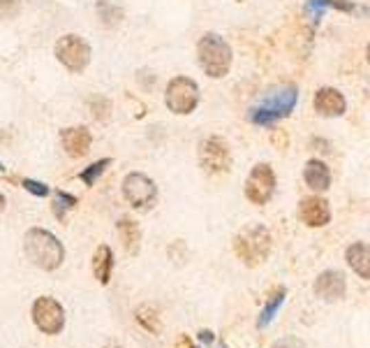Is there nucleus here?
<instances>
[{
    "instance_id": "29",
    "label": "nucleus",
    "mask_w": 370,
    "mask_h": 348,
    "mask_svg": "<svg viewBox=\"0 0 370 348\" xmlns=\"http://www.w3.org/2000/svg\"><path fill=\"white\" fill-rule=\"evenodd\" d=\"M273 139H276V144H278V149H283V147H285V144H287V135H285V132H283V130H276V137H273Z\"/></svg>"
},
{
    "instance_id": "8",
    "label": "nucleus",
    "mask_w": 370,
    "mask_h": 348,
    "mask_svg": "<svg viewBox=\"0 0 370 348\" xmlns=\"http://www.w3.org/2000/svg\"><path fill=\"white\" fill-rule=\"evenodd\" d=\"M273 193H276V172H273L271 165L266 163H259V165L252 167V172L248 174L246 181V198L252 202V205H266Z\"/></svg>"
},
{
    "instance_id": "7",
    "label": "nucleus",
    "mask_w": 370,
    "mask_h": 348,
    "mask_svg": "<svg viewBox=\"0 0 370 348\" xmlns=\"http://www.w3.org/2000/svg\"><path fill=\"white\" fill-rule=\"evenodd\" d=\"M199 165L206 174H225L232 165V151L222 137H208L199 147Z\"/></svg>"
},
{
    "instance_id": "14",
    "label": "nucleus",
    "mask_w": 370,
    "mask_h": 348,
    "mask_svg": "<svg viewBox=\"0 0 370 348\" xmlns=\"http://www.w3.org/2000/svg\"><path fill=\"white\" fill-rule=\"evenodd\" d=\"M345 110H347L345 96H342L338 88L324 86L315 93V112L320 114V116L336 119V116H342Z\"/></svg>"
},
{
    "instance_id": "22",
    "label": "nucleus",
    "mask_w": 370,
    "mask_h": 348,
    "mask_svg": "<svg viewBox=\"0 0 370 348\" xmlns=\"http://www.w3.org/2000/svg\"><path fill=\"white\" fill-rule=\"evenodd\" d=\"M111 165V161H109V158H102V161H98V163H93V165L91 167H86L84 170V172H81L79 174V179L81 181H84L86 183V186H93V183L95 181H98L100 179V176L102 174H105V170L107 167H109Z\"/></svg>"
},
{
    "instance_id": "33",
    "label": "nucleus",
    "mask_w": 370,
    "mask_h": 348,
    "mask_svg": "<svg viewBox=\"0 0 370 348\" xmlns=\"http://www.w3.org/2000/svg\"><path fill=\"white\" fill-rule=\"evenodd\" d=\"M0 170H3V165H0Z\"/></svg>"
},
{
    "instance_id": "4",
    "label": "nucleus",
    "mask_w": 370,
    "mask_h": 348,
    "mask_svg": "<svg viewBox=\"0 0 370 348\" xmlns=\"http://www.w3.org/2000/svg\"><path fill=\"white\" fill-rule=\"evenodd\" d=\"M271 232L264 225H246L234 237V251L248 267H257L271 253Z\"/></svg>"
},
{
    "instance_id": "11",
    "label": "nucleus",
    "mask_w": 370,
    "mask_h": 348,
    "mask_svg": "<svg viewBox=\"0 0 370 348\" xmlns=\"http://www.w3.org/2000/svg\"><path fill=\"white\" fill-rule=\"evenodd\" d=\"M315 293H317V297H322V300H327V302L342 300L345 293H347L345 274H342V272H338V269L322 272V274L317 276V281H315Z\"/></svg>"
},
{
    "instance_id": "24",
    "label": "nucleus",
    "mask_w": 370,
    "mask_h": 348,
    "mask_svg": "<svg viewBox=\"0 0 370 348\" xmlns=\"http://www.w3.org/2000/svg\"><path fill=\"white\" fill-rule=\"evenodd\" d=\"M76 205V198L74 195H69L65 191H58L56 193V198H54V214H56V218H65V212L67 209H72Z\"/></svg>"
},
{
    "instance_id": "9",
    "label": "nucleus",
    "mask_w": 370,
    "mask_h": 348,
    "mask_svg": "<svg viewBox=\"0 0 370 348\" xmlns=\"http://www.w3.org/2000/svg\"><path fill=\"white\" fill-rule=\"evenodd\" d=\"M123 195L135 209L151 207L157 198V188L149 176L142 172H130L123 181Z\"/></svg>"
},
{
    "instance_id": "19",
    "label": "nucleus",
    "mask_w": 370,
    "mask_h": 348,
    "mask_svg": "<svg viewBox=\"0 0 370 348\" xmlns=\"http://www.w3.org/2000/svg\"><path fill=\"white\" fill-rule=\"evenodd\" d=\"M95 10H98V19L105 28H113L123 21V8L116 3H111V0H98Z\"/></svg>"
},
{
    "instance_id": "32",
    "label": "nucleus",
    "mask_w": 370,
    "mask_h": 348,
    "mask_svg": "<svg viewBox=\"0 0 370 348\" xmlns=\"http://www.w3.org/2000/svg\"><path fill=\"white\" fill-rule=\"evenodd\" d=\"M366 56H368V63H370V44H368V49H366Z\"/></svg>"
},
{
    "instance_id": "10",
    "label": "nucleus",
    "mask_w": 370,
    "mask_h": 348,
    "mask_svg": "<svg viewBox=\"0 0 370 348\" xmlns=\"http://www.w3.org/2000/svg\"><path fill=\"white\" fill-rule=\"evenodd\" d=\"M33 320L44 334H58L65 325V311L54 297H40L33 305Z\"/></svg>"
},
{
    "instance_id": "21",
    "label": "nucleus",
    "mask_w": 370,
    "mask_h": 348,
    "mask_svg": "<svg viewBox=\"0 0 370 348\" xmlns=\"http://www.w3.org/2000/svg\"><path fill=\"white\" fill-rule=\"evenodd\" d=\"M137 320L142 323V325L146 327L149 332L157 334L162 330V323H160V316H157V311L153 309L151 305H142L137 309Z\"/></svg>"
},
{
    "instance_id": "6",
    "label": "nucleus",
    "mask_w": 370,
    "mask_h": 348,
    "mask_svg": "<svg viewBox=\"0 0 370 348\" xmlns=\"http://www.w3.org/2000/svg\"><path fill=\"white\" fill-rule=\"evenodd\" d=\"M56 59L65 65L69 72H84L91 63V47L84 37L65 35L56 42Z\"/></svg>"
},
{
    "instance_id": "1",
    "label": "nucleus",
    "mask_w": 370,
    "mask_h": 348,
    "mask_svg": "<svg viewBox=\"0 0 370 348\" xmlns=\"http://www.w3.org/2000/svg\"><path fill=\"white\" fill-rule=\"evenodd\" d=\"M23 251L30 263L47 272L56 269L65 258V249L56 239V235H51L49 230H42V227H33V230L25 232Z\"/></svg>"
},
{
    "instance_id": "2",
    "label": "nucleus",
    "mask_w": 370,
    "mask_h": 348,
    "mask_svg": "<svg viewBox=\"0 0 370 348\" xmlns=\"http://www.w3.org/2000/svg\"><path fill=\"white\" fill-rule=\"evenodd\" d=\"M296 100H298L296 86H278L269 91V96L261 100L259 107H252L248 119L254 125H273L280 119L290 116L292 110L296 107Z\"/></svg>"
},
{
    "instance_id": "5",
    "label": "nucleus",
    "mask_w": 370,
    "mask_h": 348,
    "mask_svg": "<svg viewBox=\"0 0 370 348\" xmlns=\"http://www.w3.org/2000/svg\"><path fill=\"white\" fill-rule=\"evenodd\" d=\"M164 103L174 114H193L199 105V86L190 77H174L167 84Z\"/></svg>"
},
{
    "instance_id": "27",
    "label": "nucleus",
    "mask_w": 370,
    "mask_h": 348,
    "mask_svg": "<svg viewBox=\"0 0 370 348\" xmlns=\"http://www.w3.org/2000/svg\"><path fill=\"white\" fill-rule=\"evenodd\" d=\"M23 188L28 193L37 195V198H47V195L51 193V188L47 186V183H40V181H33V179H23Z\"/></svg>"
},
{
    "instance_id": "15",
    "label": "nucleus",
    "mask_w": 370,
    "mask_h": 348,
    "mask_svg": "<svg viewBox=\"0 0 370 348\" xmlns=\"http://www.w3.org/2000/svg\"><path fill=\"white\" fill-rule=\"evenodd\" d=\"M303 179L312 188V191H317V193L327 191V188L331 186V172H329L327 163L308 161V163H305V167H303Z\"/></svg>"
},
{
    "instance_id": "18",
    "label": "nucleus",
    "mask_w": 370,
    "mask_h": 348,
    "mask_svg": "<svg viewBox=\"0 0 370 348\" xmlns=\"http://www.w3.org/2000/svg\"><path fill=\"white\" fill-rule=\"evenodd\" d=\"M93 272L95 276L100 278V283H109L111 278V272H113V256H111V249L109 246H100L95 251V258H93Z\"/></svg>"
},
{
    "instance_id": "13",
    "label": "nucleus",
    "mask_w": 370,
    "mask_h": 348,
    "mask_svg": "<svg viewBox=\"0 0 370 348\" xmlns=\"http://www.w3.org/2000/svg\"><path fill=\"white\" fill-rule=\"evenodd\" d=\"M298 218L308 227H324L331 221L329 202L322 198H303L298 202Z\"/></svg>"
},
{
    "instance_id": "3",
    "label": "nucleus",
    "mask_w": 370,
    "mask_h": 348,
    "mask_svg": "<svg viewBox=\"0 0 370 348\" xmlns=\"http://www.w3.org/2000/svg\"><path fill=\"white\" fill-rule=\"evenodd\" d=\"M197 61L208 77L222 79L232 68V47L218 33H206L197 42Z\"/></svg>"
},
{
    "instance_id": "16",
    "label": "nucleus",
    "mask_w": 370,
    "mask_h": 348,
    "mask_svg": "<svg viewBox=\"0 0 370 348\" xmlns=\"http://www.w3.org/2000/svg\"><path fill=\"white\" fill-rule=\"evenodd\" d=\"M347 265L352 267L361 278H370V246L363 242H354L345 253Z\"/></svg>"
},
{
    "instance_id": "30",
    "label": "nucleus",
    "mask_w": 370,
    "mask_h": 348,
    "mask_svg": "<svg viewBox=\"0 0 370 348\" xmlns=\"http://www.w3.org/2000/svg\"><path fill=\"white\" fill-rule=\"evenodd\" d=\"M176 348H195V344L190 341V337H181V339H178Z\"/></svg>"
},
{
    "instance_id": "26",
    "label": "nucleus",
    "mask_w": 370,
    "mask_h": 348,
    "mask_svg": "<svg viewBox=\"0 0 370 348\" xmlns=\"http://www.w3.org/2000/svg\"><path fill=\"white\" fill-rule=\"evenodd\" d=\"M21 10V0H0V19H14Z\"/></svg>"
},
{
    "instance_id": "31",
    "label": "nucleus",
    "mask_w": 370,
    "mask_h": 348,
    "mask_svg": "<svg viewBox=\"0 0 370 348\" xmlns=\"http://www.w3.org/2000/svg\"><path fill=\"white\" fill-rule=\"evenodd\" d=\"M3 207H5V198L0 195V209H3Z\"/></svg>"
},
{
    "instance_id": "28",
    "label": "nucleus",
    "mask_w": 370,
    "mask_h": 348,
    "mask_svg": "<svg viewBox=\"0 0 370 348\" xmlns=\"http://www.w3.org/2000/svg\"><path fill=\"white\" fill-rule=\"evenodd\" d=\"M271 348H303L301 346V341L298 339H294V337H287V339H280V341H276Z\"/></svg>"
},
{
    "instance_id": "17",
    "label": "nucleus",
    "mask_w": 370,
    "mask_h": 348,
    "mask_svg": "<svg viewBox=\"0 0 370 348\" xmlns=\"http://www.w3.org/2000/svg\"><path fill=\"white\" fill-rule=\"evenodd\" d=\"M118 235H120V242H123L125 251L127 253H139V244H142V230H139V225L135 221L130 218H120L118 223Z\"/></svg>"
},
{
    "instance_id": "20",
    "label": "nucleus",
    "mask_w": 370,
    "mask_h": 348,
    "mask_svg": "<svg viewBox=\"0 0 370 348\" xmlns=\"http://www.w3.org/2000/svg\"><path fill=\"white\" fill-rule=\"evenodd\" d=\"M285 295H287V290L285 288H278L276 293L271 295V300H269V305L264 307V311H261L259 316V320H257V325H259V330H264L269 323L276 318V314H278V309L283 307V302H285Z\"/></svg>"
},
{
    "instance_id": "23",
    "label": "nucleus",
    "mask_w": 370,
    "mask_h": 348,
    "mask_svg": "<svg viewBox=\"0 0 370 348\" xmlns=\"http://www.w3.org/2000/svg\"><path fill=\"white\" fill-rule=\"evenodd\" d=\"M331 5H334V0H305V14L312 23H320L322 14Z\"/></svg>"
},
{
    "instance_id": "12",
    "label": "nucleus",
    "mask_w": 370,
    "mask_h": 348,
    "mask_svg": "<svg viewBox=\"0 0 370 348\" xmlns=\"http://www.w3.org/2000/svg\"><path fill=\"white\" fill-rule=\"evenodd\" d=\"M61 144L69 158H84L91 151L93 135L86 125H74V128L61 130Z\"/></svg>"
},
{
    "instance_id": "25",
    "label": "nucleus",
    "mask_w": 370,
    "mask_h": 348,
    "mask_svg": "<svg viewBox=\"0 0 370 348\" xmlns=\"http://www.w3.org/2000/svg\"><path fill=\"white\" fill-rule=\"evenodd\" d=\"M88 110L93 112L95 119L105 121V119L109 116V112H111V103L107 98H102V96H93L91 100H88Z\"/></svg>"
}]
</instances>
